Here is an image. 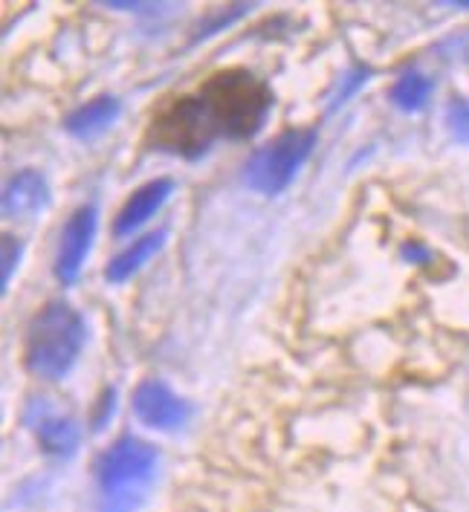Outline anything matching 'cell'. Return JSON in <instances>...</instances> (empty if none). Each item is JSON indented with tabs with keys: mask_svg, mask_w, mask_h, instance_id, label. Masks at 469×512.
I'll return each instance as SVG.
<instances>
[{
	"mask_svg": "<svg viewBox=\"0 0 469 512\" xmlns=\"http://www.w3.org/2000/svg\"><path fill=\"white\" fill-rule=\"evenodd\" d=\"M174 180L171 177H157V180H148L145 186H139L125 206L119 209V215L113 220V235L116 238H128L134 235L139 226H145L151 217L157 215L163 206L168 203V197L174 194Z\"/></svg>",
	"mask_w": 469,
	"mask_h": 512,
	"instance_id": "8",
	"label": "cell"
},
{
	"mask_svg": "<svg viewBox=\"0 0 469 512\" xmlns=\"http://www.w3.org/2000/svg\"><path fill=\"white\" fill-rule=\"evenodd\" d=\"M446 128L449 136L461 145H469V102L467 99H452L446 105Z\"/></svg>",
	"mask_w": 469,
	"mask_h": 512,
	"instance_id": "13",
	"label": "cell"
},
{
	"mask_svg": "<svg viewBox=\"0 0 469 512\" xmlns=\"http://www.w3.org/2000/svg\"><path fill=\"white\" fill-rule=\"evenodd\" d=\"M403 258L412 261V264H429V261H432V249L423 246L420 241H409L403 243Z\"/></svg>",
	"mask_w": 469,
	"mask_h": 512,
	"instance_id": "17",
	"label": "cell"
},
{
	"mask_svg": "<svg viewBox=\"0 0 469 512\" xmlns=\"http://www.w3.org/2000/svg\"><path fill=\"white\" fill-rule=\"evenodd\" d=\"M87 339L82 313H76L67 301H47L41 313L29 322L27 342H24V365L32 377L58 382L64 379Z\"/></svg>",
	"mask_w": 469,
	"mask_h": 512,
	"instance_id": "3",
	"label": "cell"
},
{
	"mask_svg": "<svg viewBox=\"0 0 469 512\" xmlns=\"http://www.w3.org/2000/svg\"><path fill=\"white\" fill-rule=\"evenodd\" d=\"M319 134L313 128H290L261 145L244 165V186L258 194H281L293 183L307 157L313 154Z\"/></svg>",
	"mask_w": 469,
	"mask_h": 512,
	"instance_id": "4",
	"label": "cell"
},
{
	"mask_svg": "<svg viewBox=\"0 0 469 512\" xmlns=\"http://www.w3.org/2000/svg\"><path fill=\"white\" fill-rule=\"evenodd\" d=\"M157 449L125 434L96 463V512H137L157 478Z\"/></svg>",
	"mask_w": 469,
	"mask_h": 512,
	"instance_id": "2",
	"label": "cell"
},
{
	"mask_svg": "<svg viewBox=\"0 0 469 512\" xmlns=\"http://www.w3.org/2000/svg\"><path fill=\"white\" fill-rule=\"evenodd\" d=\"M432 93H435V81L423 76V73H417V70H409L391 84L388 99H391L394 108L403 110V113H420L429 105Z\"/></svg>",
	"mask_w": 469,
	"mask_h": 512,
	"instance_id": "12",
	"label": "cell"
},
{
	"mask_svg": "<svg viewBox=\"0 0 469 512\" xmlns=\"http://www.w3.org/2000/svg\"><path fill=\"white\" fill-rule=\"evenodd\" d=\"M24 423L27 429L35 434L38 446L53 455V458H73L79 452V443H82V429L76 426L73 417L56 411L53 405L47 403L44 397H35L24 411Z\"/></svg>",
	"mask_w": 469,
	"mask_h": 512,
	"instance_id": "5",
	"label": "cell"
},
{
	"mask_svg": "<svg viewBox=\"0 0 469 512\" xmlns=\"http://www.w3.org/2000/svg\"><path fill=\"white\" fill-rule=\"evenodd\" d=\"M168 241V229H157V232H151V235H142L137 241L131 243L125 252H119L116 258H113L111 264L105 267V278L111 281V284H122V281H128L131 275H137Z\"/></svg>",
	"mask_w": 469,
	"mask_h": 512,
	"instance_id": "11",
	"label": "cell"
},
{
	"mask_svg": "<svg viewBox=\"0 0 469 512\" xmlns=\"http://www.w3.org/2000/svg\"><path fill=\"white\" fill-rule=\"evenodd\" d=\"M50 206V186L44 180L41 171L24 168L18 174H12L6 180L3 189V215L9 220H21V217H38Z\"/></svg>",
	"mask_w": 469,
	"mask_h": 512,
	"instance_id": "9",
	"label": "cell"
},
{
	"mask_svg": "<svg viewBox=\"0 0 469 512\" xmlns=\"http://www.w3.org/2000/svg\"><path fill=\"white\" fill-rule=\"evenodd\" d=\"M273 90L249 70L212 73L194 93L171 99L151 119L148 145L186 160L203 157L218 139L241 142L264 128Z\"/></svg>",
	"mask_w": 469,
	"mask_h": 512,
	"instance_id": "1",
	"label": "cell"
},
{
	"mask_svg": "<svg viewBox=\"0 0 469 512\" xmlns=\"http://www.w3.org/2000/svg\"><path fill=\"white\" fill-rule=\"evenodd\" d=\"M122 113V102L116 96H96L93 102H87L82 108H76L64 119V131L73 139H96L102 136Z\"/></svg>",
	"mask_w": 469,
	"mask_h": 512,
	"instance_id": "10",
	"label": "cell"
},
{
	"mask_svg": "<svg viewBox=\"0 0 469 512\" xmlns=\"http://www.w3.org/2000/svg\"><path fill=\"white\" fill-rule=\"evenodd\" d=\"M21 252H24V246L15 235H3V275H0V290L3 293H6L12 275L18 270V264H21Z\"/></svg>",
	"mask_w": 469,
	"mask_h": 512,
	"instance_id": "15",
	"label": "cell"
},
{
	"mask_svg": "<svg viewBox=\"0 0 469 512\" xmlns=\"http://www.w3.org/2000/svg\"><path fill=\"white\" fill-rule=\"evenodd\" d=\"M368 79H371V70H368V67H354V70H348L345 76H339V87H336V93H333L331 102H328V110L342 108V105H345Z\"/></svg>",
	"mask_w": 469,
	"mask_h": 512,
	"instance_id": "14",
	"label": "cell"
},
{
	"mask_svg": "<svg viewBox=\"0 0 469 512\" xmlns=\"http://www.w3.org/2000/svg\"><path fill=\"white\" fill-rule=\"evenodd\" d=\"M113 411H116V388H105V391H102V397H99V403H96L93 417H90L93 432H102V429L111 423Z\"/></svg>",
	"mask_w": 469,
	"mask_h": 512,
	"instance_id": "16",
	"label": "cell"
},
{
	"mask_svg": "<svg viewBox=\"0 0 469 512\" xmlns=\"http://www.w3.org/2000/svg\"><path fill=\"white\" fill-rule=\"evenodd\" d=\"M96 226H99V209L93 203L79 206L70 215V220L64 223L56 255V278L64 287L79 281L84 261H87L90 246H93V238H96Z\"/></svg>",
	"mask_w": 469,
	"mask_h": 512,
	"instance_id": "7",
	"label": "cell"
},
{
	"mask_svg": "<svg viewBox=\"0 0 469 512\" xmlns=\"http://www.w3.org/2000/svg\"><path fill=\"white\" fill-rule=\"evenodd\" d=\"M131 405H134L139 423H145L148 429H157V432H174V429L186 426L192 417V405L183 397H177L163 379H142L134 388Z\"/></svg>",
	"mask_w": 469,
	"mask_h": 512,
	"instance_id": "6",
	"label": "cell"
}]
</instances>
